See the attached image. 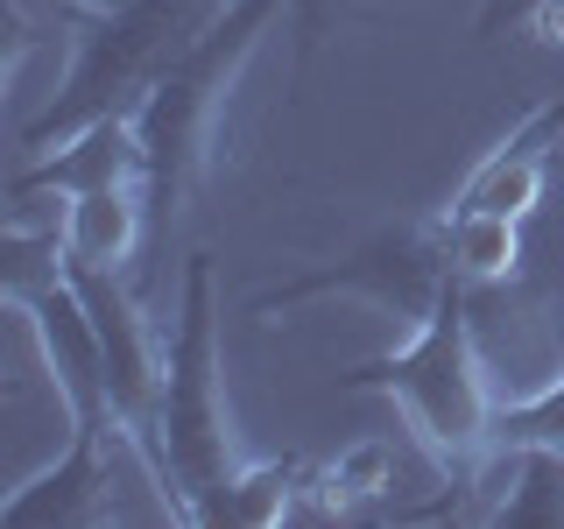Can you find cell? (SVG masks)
Here are the masks:
<instances>
[{
    "instance_id": "13",
    "label": "cell",
    "mask_w": 564,
    "mask_h": 529,
    "mask_svg": "<svg viewBox=\"0 0 564 529\" xmlns=\"http://www.w3.org/2000/svg\"><path fill=\"white\" fill-rule=\"evenodd\" d=\"M529 43H543V50H564V0H529Z\"/></svg>"
},
{
    "instance_id": "12",
    "label": "cell",
    "mask_w": 564,
    "mask_h": 529,
    "mask_svg": "<svg viewBox=\"0 0 564 529\" xmlns=\"http://www.w3.org/2000/svg\"><path fill=\"white\" fill-rule=\"evenodd\" d=\"M494 445H564V375L522 402L494 410Z\"/></svg>"
},
{
    "instance_id": "3",
    "label": "cell",
    "mask_w": 564,
    "mask_h": 529,
    "mask_svg": "<svg viewBox=\"0 0 564 529\" xmlns=\"http://www.w3.org/2000/svg\"><path fill=\"white\" fill-rule=\"evenodd\" d=\"M275 14H282V0H234V8L198 35V50H191V57L149 93V106L134 114L141 149H149V176H141L149 219H176V212L191 205V191L219 170L226 106H234L261 35L275 29Z\"/></svg>"
},
{
    "instance_id": "8",
    "label": "cell",
    "mask_w": 564,
    "mask_h": 529,
    "mask_svg": "<svg viewBox=\"0 0 564 529\" xmlns=\"http://www.w3.org/2000/svg\"><path fill=\"white\" fill-rule=\"evenodd\" d=\"M466 522L564 529V445H494L473 473Z\"/></svg>"
},
{
    "instance_id": "4",
    "label": "cell",
    "mask_w": 564,
    "mask_h": 529,
    "mask_svg": "<svg viewBox=\"0 0 564 529\" xmlns=\"http://www.w3.org/2000/svg\"><path fill=\"white\" fill-rule=\"evenodd\" d=\"M155 458L191 501V522H226L247 458L234 452L226 423V346H219V296H212V255L184 261V296H176V332H170V388H163V431Z\"/></svg>"
},
{
    "instance_id": "11",
    "label": "cell",
    "mask_w": 564,
    "mask_h": 529,
    "mask_svg": "<svg viewBox=\"0 0 564 529\" xmlns=\"http://www.w3.org/2000/svg\"><path fill=\"white\" fill-rule=\"evenodd\" d=\"M304 458H247L234 494H226V522L240 529H275L282 516L296 508V494H304Z\"/></svg>"
},
{
    "instance_id": "6",
    "label": "cell",
    "mask_w": 564,
    "mask_h": 529,
    "mask_svg": "<svg viewBox=\"0 0 564 529\" xmlns=\"http://www.w3.org/2000/svg\"><path fill=\"white\" fill-rule=\"evenodd\" d=\"M64 282L78 290V304L93 311L113 417L155 445V431H163V388H170V346L155 339V317L134 304V290L120 282V269H99V261L64 255Z\"/></svg>"
},
{
    "instance_id": "2",
    "label": "cell",
    "mask_w": 564,
    "mask_h": 529,
    "mask_svg": "<svg viewBox=\"0 0 564 529\" xmlns=\"http://www.w3.org/2000/svg\"><path fill=\"white\" fill-rule=\"evenodd\" d=\"M226 8H234V0H128V8H113V14H93L85 35H78V50H70L64 85L22 128V149L50 155V149H64L70 134H85L93 120L141 114L149 93L198 50V35L219 22Z\"/></svg>"
},
{
    "instance_id": "7",
    "label": "cell",
    "mask_w": 564,
    "mask_h": 529,
    "mask_svg": "<svg viewBox=\"0 0 564 529\" xmlns=\"http://www.w3.org/2000/svg\"><path fill=\"white\" fill-rule=\"evenodd\" d=\"M564 149V99L529 106L494 149L473 163V176L452 191L445 212H501V219H529L551 184V155Z\"/></svg>"
},
{
    "instance_id": "15",
    "label": "cell",
    "mask_w": 564,
    "mask_h": 529,
    "mask_svg": "<svg viewBox=\"0 0 564 529\" xmlns=\"http://www.w3.org/2000/svg\"><path fill=\"white\" fill-rule=\"evenodd\" d=\"M85 14H113V8H128V0H78Z\"/></svg>"
},
{
    "instance_id": "1",
    "label": "cell",
    "mask_w": 564,
    "mask_h": 529,
    "mask_svg": "<svg viewBox=\"0 0 564 529\" xmlns=\"http://www.w3.org/2000/svg\"><path fill=\"white\" fill-rule=\"evenodd\" d=\"M346 388L360 396H388L410 423V445L437 466V494L431 508H416L410 522H437V516H458L466 522V494H473V473L487 466L494 452V375L480 360V339H473V304H466V282L452 276V290L437 296V311L423 317L402 346L375 353L346 375Z\"/></svg>"
},
{
    "instance_id": "5",
    "label": "cell",
    "mask_w": 564,
    "mask_h": 529,
    "mask_svg": "<svg viewBox=\"0 0 564 529\" xmlns=\"http://www.w3.org/2000/svg\"><path fill=\"white\" fill-rule=\"evenodd\" d=\"M445 290H452L445 219H402V226H388V234H375L360 255L261 290L254 296V317L296 311V304H311V296H360V304H375L381 317H395L402 332H416L423 317L437 311V296H445Z\"/></svg>"
},
{
    "instance_id": "9",
    "label": "cell",
    "mask_w": 564,
    "mask_h": 529,
    "mask_svg": "<svg viewBox=\"0 0 564 529\" xmlns=\"http://www.w3.org/2000/svg\"><path fill=\"white\" fill-rule=\"evenodd\" d=\"M141 234H149V191L141 184L70 191V205H64V255L99 261V269H128Z\"/></svg>"
},
{
    "instance_id": "10",
    "label": "cell",
    "mask_w": 564,
    "mask_h": 529,
    "mask_svg": "<svg viewBox=\"0 0 564 529\" xmlns=\"http://www.w3.org/2000/svg\"><path fill=\"white\" fill-rule=\"evenodd\" d=\"M445 247H452L458 282H516L522 219H501V212H445Z\"/></svg>"
},
{
    "instance_id": "14",
    "label": "cell",
    "mask_w": 564,
    "mask_h": 529,
    "mask_svg": "<svg viewBox=\"0 0 564 529\" xmlns=\"http://www.w3.org/2000/svg\"><path fill=\"white\" fill-rule=\"evenodd\" d=\"M290 8H296V43H304V57H311V43H317V29H325L332 0H290Z\"/></svg>"
}]
</instances>
